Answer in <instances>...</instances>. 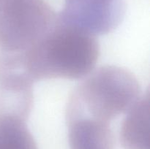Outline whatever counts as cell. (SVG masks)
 Listing matches in <instances>:
<instances>
[{"instance_id": "277c9868", "label": "cell", "mask_w": 150, "mask_h": 149, "mask_svg": "<svg viewBox=\"0 0 150 149\" xmlns=\"http://www.w3.org/2000/svg\"><path fill=\"white\" fill-rule=\"evenodd\" d=\"M34 83L21 53L0 51V116L26 121L33 108Z\"/></svg>"}, {"instance_id": "5b68a950", "label": "cell", "mask_w": 150, "mask_h": 149, "mask_svg": "<svg viewBox=\"0 0 150 149\" xmlns=\"http://www.w3.org/2000/svg\"><path fill=\"white\" fill-rule=\"evenodd\" d=\"M125 10V0H64L57 19L95 36L106 34L120 26Z\"/></svg>"}, {"instance_id": "8992f818", "label": "cell", "mask_w": 150, "mask_h": 149, "mask_svg": "<svg viewBox=\"0 0 150 149\" xmlns=\"http://www.w3.org/2000/svg\"><path fill=\"white\" fill-rule=\"evenodd\" d=\"M149 93L142 95L127 111L120 128V143L125 149H150Z\"/></svg>"}, {"instance_id": "3957f363", "label": "cell", "mask_w": 150, "mask_h": 149, "mask_svg": "<svg viewBox=\"0 0 150 149\" xmlns=\"http://www.w3.org/2000/svg\"><path fill=\"white\" fill-rule=\"evenodd\" d=\"M57 18L45 0H0V49L26 51L54 27Z\"/></svg>"}, {"instance_id": "6da1fadb", "label": "cell", "mask_w": 150, "mask_h": 149, "mask_svg": "<svg viewBox=\"0 0 150 149\" xmlns=\"http://www.w3.org/2000/svg\"><path fill=\"white\" fill-rule=\"evenodd\" d=\"M99 56L95 35L57 19L48 33L23 51L25 69L34 82L83 78L93 71Z\"/></svg>"}, {"instance_id": "7a4b0ae2", "label": "cell", "mask_w": 150, "mask_h": 149, "mask_svg": "<svg viewBox=\"0 0 150 149\" xmlns=\"http://www.w3.org/2000/svg\"><path fill=\"white\" fill-rule=\"evenodd\" d=\"M142 96L137 77L128 70L105 65L94 70L70 93L66 121L88 118L109 124L127 113Z\"/></svg>"}, {"instance_id": "ba28073f", "label": "cell", "mask_w": 150, "mask_h": 149, "mask_svg": "<svg viewBox=\"0 0 150 149\" xmlns=\"http://www.w3.org/2000/svg\"><path fill=\"white\" fill-rule=\"evenodd\" d=\"M0 149H38L26 121L0 116Z\"/></svg>"}, {"instance_id": "52a82bcc", "label": "cell", "mask_w": 150, "mask_h": 149, "mask_svg": "<svg viewBox=\"0 0 150 149\" xmlns=\"http://www.w3.org/2000/svg\"><path fill=\"white\" fill-rule=\"evenodd\" d=\"M70 149H114L109 124L88 118L67 121Z\"/></svg>"}]
</instances>
